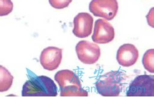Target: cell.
Wrapping results in <instances>:
<instances>
[{
  "instance_id": "9",
  "label": "cell",
  "mask_w": 154,
  "mask_h": 97,
  "mask_svg": "<svg viewBox=\"0 0 154 97\" xmlns=\"http://www.w3.org/2000/svg\"><path fill=\"white\" fill-rule=\"evenodd\" d=\"M93 26V17L86 12L79 13L74 19L73 34L76 37L85 38L90 36Z\"/></svg>"
},
{
  "instance_id": "3",
  "label": "cell",
  "mask_w": 154,
  "mask_h": 97,
  "mask_svg": "<svg viewBox=\"0 0 154 97\" xmlns=\"http://www.w3.org/2000/svg\"><path fill=\"white\" fill-rule=\"evenodd\" d=\"M123 73L119 70L110 71L98 79L95 84L97 92L103 96H117L122 89Z\"/></svg>"
},
{
  "instance_id": "12",
  "label": "cell",
  "mask_w": 154,
  "mask_h": 97,
  "mask_svg": "<svg viewBox=\"0 0 154 97\" xmlns=\"http://www.w3.org/2000/svg\"><path fill=\"white\" fill-rule=\"evenodd\" d=\"M154 50L150 49L147 50L143 55V58H142V64L144 68L149 71L150 73L154 72Z\"/></svg>"
},
{
  "instance_id": "10",
  "label": "cell",
  "mask_w": 154,
  "mask_h": 97,
  "mask_svg": "<svg viewBox=\"0 0 154 97\" xmlns=\"http://www.w3.org/2000/svg\"><path fill=\"white\" fill-rule=\"evenodd\" d=\"M139 52L136 46L132 44H124L117 52L116 59L121 66L129 67L138 61Z\"/></svg>"
},
{
  "instance_id": "4",
  "label": "cell",
  "mask_w": 154,
  "mask_h": 97,
  "mask_svg": "<svg viewBox=\"0 0 154 97\" xmlns=\"http://www.w3.org/2000/svg\"><path fill=\"white\" fill-rule=\"evenodd\" d=\"M128 96H154V76L140 75L130 83L127 89Z\"/></svg>"
},
{
  "instance_id": "8",
  "label": "cell",
  "mask_w": 154,
  "mask_h": 97,
  "mask_svg": "<svg viewBox=\"0 0 154 97\" xmlns=\"http://www.w3.org/2000/svg\"><path fill=\"white\" fill-rule=\"evenodd\" d=\"M62 60V50L55 46L46 48L41 53L39 61L45 70L53 71L60 65Z\"/></svg>"
},
{
  "instance_id": "2",
  "label": "cell",
  "mask_w": 154,
  "mask_h": 97,
  "mask_svg": "<svg viewBox=\"0 0 154 97\" xmlns=\"http://www.w3.org/2000/svg\"><path fill=\"white\" fill-rule=\"evenodd\" d=\"M55 80L60 88L61 96H88L87 91L82 88L79 77L72 70H59L55 75Z\"/></svg>"
},
{
  "instance_id": "5",
  "label": "cell",
  "mask_w": 154,
  "mask_h": 97,
  "mask_svg": "<svg viewBox=\"0 0 154 97\" xmlns=\"http://www.w3.org/2000/svg\"><path fill=\"white\" fill-rule=\"evenodd\" d=\"M119 5L117 0H92L89 5V10L95 17L112 20L116 17Z\"/></svg>"
},
{
  "instance_id": "7",
  "label": "cell",
  "mask_w": 154,
  "mask_h": 97,
  "mask_svg": "<svg viewBox=\"0 0 154 97\" xmlns=\"http://www.w3.org/2000/svg\"><path fill=\"white\" fill-rule=\"evenodd\" d=\"M114 37V29L107 20L100 19L95 22L91 37L94 43L106 44L113 41Z\"/></svg>"
},
{
  "instance_id": "14",
  "label": "cell",
  "mask_w": 154,
  "mask_h": 97,
  "mask_svg": "<svg viewBox=\"0 0 154 97\" xmlns=\"http://www.w3.org/2000/svg\"><path fill=\"white\" fill-rule=\"evenodd\" d=\"M146 19L147 22L153 28V8H151L150 11L149 12L146 16Z\"/></svg>"
},
{
  "instance_id": "11",
  "label": "cell",
  "mask_w": 154,
  "mask_h": 97,
  "mask_svg": "<svg viewBox=\"0 0 154 97\" xmlns=\"http://www.w3.org/2000/svg\"><path fill=\"white\" fill-rule=\"evenodd\" d=\"M14 77L5 67L0 65V92H5L12 86Z\"/></svg>"
},
{
  "instance_id": "1",
  "label": "cell",
  "mask_w": 154,
  "mask_h": 97,
  "mask_svg": "<svg viewBox=\"0 0 154 97\" xmlns=\"http://www.w3.org/2000/svg\"><path fill=\"white\" fill-rule=\"evenodd\" d=\"M27 81L22 87V96H56L58 88L51 78L45 76H37L27 69Z\"/></svg>"
},
{
  "instance_id": "13",
  "label": "cell",
  "mask_w": 154,
  "mask_h": 97,
  "mask_svg": "<svg viewBox=\"0 0 154 97\" xmlns=\"http://www.w3.org/2000/svg\"><path fill=\"white\" fill-rule=\"evenodd\" d=\"M72 0H49L51 7L57 9H62L67 7Z\"/></svg>"
},
{
  "instance_id": "6",
  "label": "cell",
  "mask_w": 154,
  "mask_h": 97,
  "mask_svg": "<svg viewBox=\"0 0 154 97\" xmlns=\"http://www.w3.org/2000/svg\"><path fill=\"white\" fill-rule=\"evenodd\" d=\"M75 52L80 61L91 65L97 62L101 55V50L97 44L88 41H81L76 45Z\"/></svg>"
}]
</instances>
